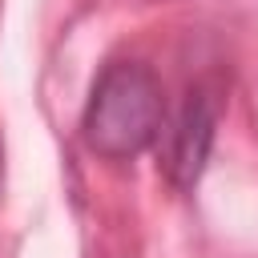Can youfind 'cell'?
<instances>
[{"label": "cell", "instance_id": "cell-1", "mask_svg": "<svg viewBox=\"0 0 258 258\" xmlns=\"http://www.w3.org/2000/svg\"><path fill=\"white\" fill-rule=\"evenodd\" d=\"M165 129L161 81L141 60H109L85 101L81 137L97 157L125 161L157 141Z\"/></svg>", "mask_w": 258, "mask_h": 258}, {"label": "cell", "instance_id": "cell-2", "mask_svg": "<svg viewBox=\"0 0 258 258\" xmlns=\"http://www.w3.org/2000/svg\"><path fill=\"white\" fill-rule=\"evenodd\" d=\"M218 117H222V97L210 81H198L185 89V101L169 125V137H165V153H161V169L165 177L177 185V189H194L206 161H210V149H214V137H218Z\"/></svg>", "mask_w": 258, "mask_h": 258}]
</instances>
